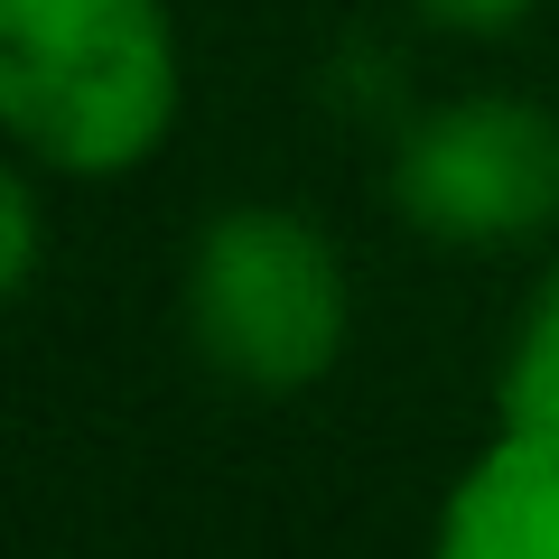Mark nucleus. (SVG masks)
<instances>
[{
    "label": "nucleus",
    "instance_id": "nucleus-1",
    "mask_svg": "<svg viewBox=\"0 0 559 559\" xmlns=\"http://www.w3.org/2000/svg\"><path fill=\"white\" fill-rule=\"evenodd\" d=\"M168 0H0V121L47 178H131L178 131Z\"/></svg>",
    "mask_w": 559,
    "mask_h": 559
},
{
    "label": "nucleus",
    "instance_id": "nucleus-2",
    "mask_svg": "<svg viewBox=\"0 0 559 559\" xmlns=\"http://www.w3.org/2000/svg\"><path fill=\"white\" fill-rule=\"evenodd\" d=\"M178 318L215 382L289 401L318 392L355 345V271L299 205H215L187 242Z\"/></svg>",
    "mask_w": 559,
    "mask_h": 559
},
{
    "label": "nucleus",
    "instance_id": "nucleus-3",
    "mask_svg": "<svg viewBox=\"0 0 559 559\" xmlns=\"http://www.w3.org/2000/svg\"><path fill=\"white\" fill-rule=\"evenodd\" d=\"M392 205L448 252H522L559 234V112L532 94L429 103L392 150Z\"/></svg>",
    "mask_w": 559,
    "mask_h": 559
},
{
    "label": "nucleus",
    "instance_id": "nucleus-4",
    "mask_svg": "<svg viewBox=\"0 0 559 559\" xmlns=\"http://www.w3.org/2000/svg\"><path fill=\"white\" fill-rule=\"evenodd\" d=\"M429 559H559V429L503 419L439 503Z\"/></svg>",
    "mask_w": 559,
    "mask_h": 559
},
{
    "label": "nucleus",
    "instance_id": "nucleus-5",
    "mask_svg": "<svg viewBox=\"0 0 559 559\" xmlns=\"http://www.w3.org/2000/svg\"><path fill=\"white\" fill-rule=\"evenodd\" d=\"M495 411L522 419V429H559V271L532 289V308H522L513 345H503Z\"/></svg>",
    "mask_w": 559,
    "mask_h": 559
},
{
    "label": "nucleus",
    "instance_id": "nucleus-6",
    "mask_svg": "<svg viewBox=\"0 0 559 559\" xmlns=\"http://www.w3.org/2000/svg\"><path fill=\"white\" fill-rule=\"evenodd\" d=\"M38 178H47V168H28V159L0 178V289H10V299L38 289V252H47V197H38Z\"/></svg>",
    "mask_w": 559,
    "mask_h": 559
},
{
    "label": "nucleus",
    "instance_id": "nucleus-7",
    "mask_svg": "<svg viewBox=\"0 0 559 559\" xmlns=\"http://www.w3.org/2000/svg\"><path fill=\"white\" fill-rule=\"evenodd\" d=\"M411 10L429 28H448V38H513L540 0H411Z\"/></svg>",
    "mask_w": 559,
    "mask_h": 559
}]
</instances>
